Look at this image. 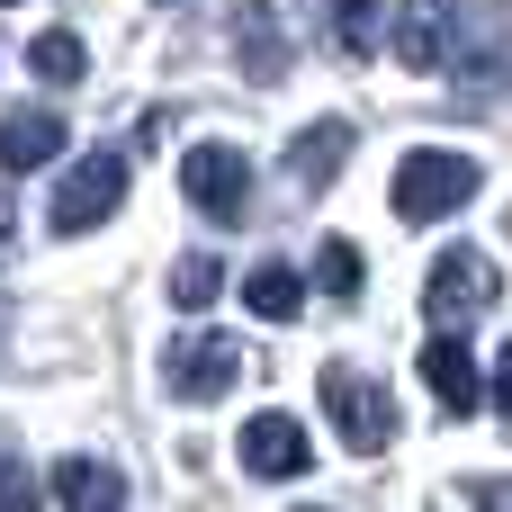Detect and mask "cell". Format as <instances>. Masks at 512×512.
Returning a JSON list of instances; mask_svg holds the SVG:
<instances>
[{"label":"cell","instance_id":"cell-14","mask_svg":"<svg viewBox=\"0 0 512 512\" xmlns=\"http://www.w3.org/2000/svg\"><path fill=\"white\" fill-rule=\"evenodd\" d=\"M54 504L63 512H126V477L108 459H63L54 468Z\"/></svg>","mask_w":512,"mask_h":512},{"label":"cell","instance_id":"cell-13","mask_svg":"<svg viewBox=\"0 0 512 512\" xmlns=\"http://www.w3.org/2000/svg\"><path fill=\"white\" fill-rule=\"evenodd\" d=\"M423 378H432V396H441L450 414H477V396H486V387H477V360H468L459 333H432V342H423Z\"/></svg>","mask_w":512,"mask_h":512},{"label":"cell","instance_id":"cell-17","mask_svg":"<svg viewBox=\"0 0 512 512\" xmlns=\"http://www.w3.org/2000/svg\"><path fill=\"white\" fill-rule=\"evenodd\" d=\"M27 72H36V81H54V90H72V81L90 72V54H81V36H72V27H45V36L27 45Z\"/></svg>","mask_w":512,"mask_h":512},{"label":"cell","instance_id":"cell-23","mask_svg":"<svg viewBox=\"0 0 512 512\" xmlns=\"http://www.w3.org/2000/svg\"><path fill=\"white\" fill-rule=\"evenodd\" d=\"M9 234H18V207H9V189H0V261H9Z\"/></svg>","mask_w":512,"mask_h":512},{"label":"cell","instance_id":"cell-22","mask_svg":"<svg viewBox=\"0 0 512 512\" xmlns=\"http://www.w3.org/2000/svg\"><path fill=\"white\" fill-rule=\"evenodd\" d=\"M495 405H504V423H512V342H504V360H495Z\"/></svg>","mask_w":512,"mask_h":512},{"label":"cell","instance_id":"cell-19","mask_svg":"<svg viewBox=\"0 0 512 512\" xmlns=\"http://www.w3.org/2000/svg\"><path fill=\"white\" fill-rule=\"evenodd\" d=\"M216 288H225V270H216V252H189L180 270H171V306H216Z\"/></svg>","mask_w":512,"mask_h":512},{"label":"cell","instance_id":"cell-7","mask_svg":"<svg viewBox=\"0 0 512 512\" xmlns=\"http://www.w3.org/2000/svg\"><path fill=\"white\" fill-rule=\"evenodd\" d=\"M234 378H243V351H234V333H180V342L162 351V387H171L180 405H216Z\"/></svg>","mask_w":512,"mask_h":512},{"label":"cell","instance_id":"cell-2","mask_svg":"<svg viewBox=\"0 0 512 512\" xmlns=\"http://www.w3.org/2000/svg\"><path fill=\"white\" fill-rule=\"evenodd\" d=\"M504 54H512L504 0H468V9H450V54H441V63L459 72V99H468V108L504 90Z\"/></svg>","mask_w":512,"mask_h":512},{"label":"cell","instance_id":"cell-1","mask_svg":"<svg viewBox=\"0 0 512 512\" xmlns=\"http://www.w3.org/2000/svg\"><path fill=\"white\" fill-rule=\"evenodd\" d=\"M468 198H477V162H468V153H441V144L405 153V162H396V189H387V207H396L405 225H441V216H459Z\"/></svg>","mask_w":512,"mask_h":512},{"label":"cell","instance_id":"cell-20","mask_svg":"<svg viewBox=\"0 0 512 512\" xmlns=\"http://www.w3.org/2000/svg\"><path fill=\"white\" fill-rule=\"evenodd\" d=\"M0 512H45V486L27 468H0Z\"/></svg>","mask_w":512,"mask_h":512},{"label":"cell","instance_id":"cell-18","mask_svg":"<svg viewBox=\"0 0 512 512\" xmlns=\"http://www.w3.org/2000/svg\"><path fill=\"white\" fill-rule=\"evenodd\" d=\"M360 279H369V270H360V243L333 234V243L315 252V288H324V297H360Z\"/></svg>","mask_w":512,"mask_h":512},{"label":"cell","instance_id":"cell-6","mask_svg":"<svg viewBox=\"0 0 512 512\" xmlns=\"http://www.w3.org/2000/svg\"><path fill=\"white\" fill-rule=\"evenodd\" d=\"M324 414H333L342 450H360V459H378V450L396 441V405H387V387L360 378V369H324Z\"/></svg>","mask_w":512,"mask_h":512},{"label":"cell","instance_id":"cell-16","mask_svg":"<svg viewBox=\"0 0 512 512\" xmlns=\"http://www.w3.org/2000/svg\"><path fill=\"white\" fill-rule=\"evenodd\" d=\"M378 18H387V0H324V36H333V54H378Z\"/></svg>","mask_w":512,"mask_h":512},{"label":"cell","instance_id":"cell-12","mask_svg":"<svg viewBox=\"0 0 512 512\" xmlns=\"http://www.w3.org/2000/svg\"><path fill=\"white\" fill-rule=\"evenodd\" d=\"M234 54H243V72L270 90V81H288V36H279V9H234Z\"/></svg>","mask_w":512,"mask_h":512},{"label":"cell","instance_id":"cell-3","mask_svg":"<svg viewBox=\"0 0 512 512\" xmlns=\"http://www.w3.org/2000/svg\"><path fill=\"white\" fill-rule=\"evenodd\" d=\"M495 297H504V270H495L486 252H468V243H459V252H441V261H432V279H423V315H432L441 333L477 324Z\"/></svg>","mask_w":512,"mask_h":512},{"label":"cell","instance_id":"cell-5","mask_svg":"<svg viewBox=\"0 0 512 512\" xmlns=\"http://www.w3.org/2000/svg\"><path fill=\"white\" fill-rule=\"evenodd\" d=\"M117 198H126V153H117V144L81 153V162L63 171V189H54V234H90V225H108Z\"/></svg>","mask_w":512,"mask_h":512},{"label":"cell","instance_id":"cell-21","mask_svg":"<svg viewBox=\"0 0 512 512\" xmlns=\"http://www.w3.org/2000/svg\"><path fill=\"white\" fill-rule=\"evenodd\" d=\"M468 504L477 512H512V477H468Z\"/></svg>","mask_w":512,"mask_h":512},{"label":"cell","instance_id":"cell-11","mask_svg":"<svg viewBox=\"0 0 512 512\" xmlns=\"http://www.w3.org/2000/svg\"><path fill=\"white\" fill-rule=\"evenodd\" d=\"M396 54H405V72H441V54H450V0H405L396 9Z\"/></svg>","mask_w":512,"mask_h":512},{"label":"cell","instance_id":"cell-4","mask_svg":"<svg viewBox=\"0 0 512 512\" xmlns=\"http://www.w3.org/2000/svg\"><path fill=\"white\" fill-rule=\"evenodd\" d=\"M180 189H189V207L216 216V225H243V216H252V162H243L234 144H189V153H180Z\"/></svg>","mask_w":512,"mask_h":512},{"label":"cell","instance_id":"cell-15","mask_svg":"<svg viewBox=\"0 0 512 512\" xmlns=\"http://www.w3.org/2000/svg\"><path fill=\"white\" fill-rule=\"evenodd\" d=\"M243 306H252L261 324H297V306H306V279H297L288 261H261V270L243 279Z\"/></svg>","mask_w":512,"mask_h":512},{"label":"cell","instance_id":"cell-9","mask_svg":"<svg viewBox=\"0 0 512 512\" xmlns=\"http://www.w3.org/2000/svg\"><path fill=\"white\" fill-rule=\"evenodd\" d=\"M342 162H351V126H342V117H324V126H306V135L288 144V189H297V198H315Z\"/></svg>","mask_w":512,"mask_h":512},{"label":"cell","instance_id":"cell-8","mask_svg":"<svg viewBox=\"0 0 512 512\" xmlns=\"http://www.w3.org/2000/svg\"><path fill=\"white\" fill-rule=\"evenodd\" d=\"M234 450H243V468H252L261 486H279V477H306V432H297L288 414H252Z\"/></svg>","mask_w":512,"mask_h":512},{"label":"cell","instance_id":"cell-10","mask_svg":"<svg viewBox=\"0 0 512 512\" xmlns=\"http://www.w3.org/2000/svg\"><path fill=\"white\" fill-rule=\"evenodd\" d=\"M63 153V117L54 108H9L0 117V171H45Z\"/></svg>","mask_w":512,"mask_h":512}]
</instances>
